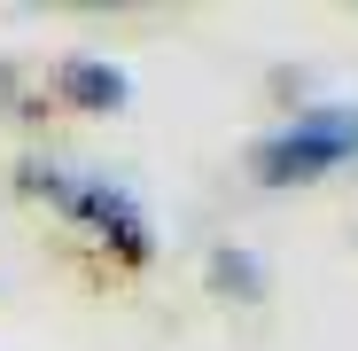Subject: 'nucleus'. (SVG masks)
<instances>
[{"instance_id":"1","label":"nucleus","mask_w":358,"mask_h":351,"mask_svg":"<svg viewBox=\"0 0 358 351\" xmlns=\"http://www.w3.org/2000/svg\"><path fill=\"white\" fill-rule=\"evenodd\" d=\"M24 188H31L55 219H71L78 234H94L109 258H125V266L148 258V211H141L133 188L101 180V172H63V164H24Z\"/></svg>"},{"instance_id":"2","label":"nucleus","mask_w":358,"mask_h":351,"mask_svg":"<svg viewBox=\"0 0 358 351\" xmlns=\"http://www.w3.org/2000/svg\"><path fill=\"white\" fill-rule=\"evenodd\" d=\"M350 156H358V102H312L250 149V172L265 188H304V180L343 172Z\"/></svg>"},{"instance_id":"3","label":"nucleus","mask_w":358,"mask_h":351,"mask_svg":"<svg viewBox=\"0 0 358 351\" xmlns=\"http://www.w3.org/2000/svg\"><path fill=\"white\" fill-rule=\"evenodd\" d=\"M55 94H63L71 109H125L133 78L117 63H101V55H71V63H55Z\"/></svg>"},{"instance_id":"4","label":"nucleus","mask_w":358,"mask_h":351,"mask_svg":"<svg viewBox=\"0 0 358 351\" xmlns=\"http://www.w3.org/2000/svg\"><path fill=\"white\" fill-rule=\"evenodd\" d=\"M257 273H265V266H257L250 250H218V258H210V281H218V289H234V297H257V289H265Z\"/></svg>"}]
</instances>
